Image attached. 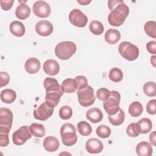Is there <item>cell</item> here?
Masks as SVG:
<instances>
[{
	"mask_svg": "<svg viewBox=\"0 0 156 156\" xmlns=\"http://www.w3.org/2000/svg\"><path fill=\"white\" fill-rule=\"evenodd\" d=\"M108 7L111 12L108 16L109 24L113 26L122 25L129 13V8L122 0H109Z\"/></svg>",
	"mask_w": 156,
	"mask_h": 156,
	"instance_id": "6da1fadb",
	"label": "cell"
},
{
	"mask_svg": "<svg viewBox=\"0 0 156 156\" xmlns=\"http://www.w3.org/2000/svg\"><path fill=\"white\" fill-rule=\"evenodd\" d=\"M43 84L46 90L45 101L54 107H56L64 93L62 85L55 79L52 77H46Z\"/></svg>",
	"mask_w": 156,
	"mask_h": 156,
	"instance_id": "7a4b0ae2",
	"label": "cell"
},
{
	"mask_svg": "<svg viewBox=\"0 0 156 156\" xmlns=\"http://www.w3.org/2000/svg\"><path fill=\"white\" fill-rule=\"evenodd\" d=\"M76 45L70 41H62L57 44L55 48L56 56L62 60L69 59L76 52Z\"/></svg>",
	"mask_w": 156,
	"mask_h": 156,
	"instance_id": "3957f363",
	"label": "cell"
},
{
	"mask_svg": "<svg viewBox=\"0 0 156 156\" xmlns=\"http://www.w3.org/2000/svg\"><path fill=\"white\" fill-rule=\"evenodd\" d=\"M62 141L64 145L71 146L75 144L77 140L76 129L71 123H65L60 129Z\"/></svg>",
	"mask_w": 156,
	"mask_h": 156,
	"instance_id": "277c9868",
	"label": "cell"
},
{
	"mask_svg": "<svg viewBox=\"0 0 156 156\" xmlns=\"http://www.w3.org/2000/svg\"><path fill=\"white\" fill-rule=\"evenodd\" d=\"M121 96L118 91L113 90L110 91L109 97L104 101L103 107L108 115H115L119 110Z\"/></svg>",
	"mask_w": 156,
	"mask_h": 156,
	"instance_id": "5b68a950",
	"label": "cell"
},
{
	"mask_svg": "<svg viewBox=\"0 0 156 156\" xmlns=\"http://www.w3.org/2000/svg\"><path fill=\"white\" fill-rule=\"evenodd\" d=\"M118 51L120 55L129 61L136 60L139 55L138 48L129 41L121 43L118 46Z\"/></svg>",
	"mask_w": 156,
	"mask_h": 156,
	"instance_id": "8992f818",
	"label": "cell"
},
{
	"mask_svg": "<svg viewBox=\"0 0 156 156\" xmlns=\"http://www.w3.org/2000/svg\"><path fill=\"white\" fill-rule=\"evenodd\" d=\"M77 95L79 104L83 107L93 105L96 99L94 90L88 85L82 89L77 90Z\"/></svg>",
	"mask_w": 156,
	"mask_h": 156,
	"instance_id": "52a82bcc",
	"label": "cell"
},
{
	"mask_svg": "<svg viewBox=\"0 0 156 156\" xmlns=\"http://www.w3.org/2000/svg\"><path fill=\"white\" fill-rule=\"evenodd\" d=\"M13 119V113L10 109L4 107L0 108V133H9Z\"/></svg>",
	"mask_w": 156,
	"mask_h": 156,
	"instance_id": "ba28073f",
	"label": "cell"
},
{
	"mask_svg": "<svg viewBox=\"0 0 156 156\" xmlns=\"http://www.w3.org/2000/svg\"><path fill=\"white\" fill-rule=\"evenodd\" d=\"M54 106H52L49 102L45 101L39 105L37 108L34 110V116L37 119L46 121L52 116L54 112Z\"/></svg>",
	"mask_w": 156,
	"mask_h": 156,
	"instance_id": "9c48e42d",
	"label": "cell"
},
{
	"mask_svg": "<svg viewBox=\"0 0 156 156\" xmlns=\"http://www.w3.org/2000/svg\"><path fill=\"white\" fill-rule=\"evenodd\" d=\"M32 135L29 127L27 126H23L13 133V143L15 145L21 146L24 144L29 139H30Z\"/></svg>",
	"mask_w": 156,
	"mask_h": 156,
	"instance_id": "30bf717a",
	"label": "cell"
},
{
	"mask_svg": "<svg viewBox=\"0 0 156 156\" xmlns=\"http://www.w3.org/2000/svg\"><path fill=\"white\" fill-rule=\"evenodd\" d=\"M69 20L74 26L79 27H83L87 24L88 18L80 10L75 9L70 12Z\"/></svg>",
	"mask_w": 156,
	"mask_h": 156,
	"instance_id": "8fae6325",
	"label": "cell"
},
{
	"mask_svg": "<svg viewBox=\"0 0 156 156\" xmlns=\"http://www.w3.org/2000/svg\"><path fill=\"white\" fill-rule=\"evenodd\" d=\"M32 10L34 13L40 18L49 16L51 11L49 4L44 1H36L32 6Z\"/></svg>",
	"mask_w": 156,
	"mask_h": 156,
	"instance_id": "7c38bea8",
	"label": "cell"
},
{
	"mask_svg": "<svg viewBox=\"0 0 156 156\" xmlns=\"http://www.w3.org/2000/svg\"><path fill=\"white\" fill-rule=\"evenodd\" d=\"M35 30L38 35L43 37H47L52 33L53 26L49 21L43 20L39 21L36 24Z\"/></svg>",
	"mask_w": 156,
	"mask_h": 156,
	"instance_id": "4fadbf2b",
	"label": "cell"
},
{
	"mask_svg": "<svg viewBox=\"0 0 156 156\" xmlns=\"http://www.w3.org/2000/svg\"><path fill=\"white\" fill-rule=\"evenodd\" d=\"M104 146L101 140L97 138H90L86 142L85 149L90 154H98L102 151Z\"/></svg>",
	"mask_w": 156,
	"mask_h": 156,
	"instance_id": "5bb4252c",
	"label": "cell"
},
{
	"mask_svg": "<svg viewBox=\"0 0 156 156\" xmlns=\"http://www.w3.org/2000/svg\"><path fill=\"white\" fill-rule=\"evenodd\" d=\"M43 70L47 74L51 76L57 75L60 71V65L58 63L52 59H49L43 63Z\"/></svg>",
	"mask_w": 156,
	"mask_h": 156,
	"instance_id": "9a60e30c",
	"label": "cell"
},
{
	"mask_svg": "<svg viewBox=\"0 0 156 156\" xmlns=\"http://www.w3.org/2000/svg\"><path fill=\"white\" fill-rule=\"evenodd\" d=\"M59 141L57 138L53 136H49L44 138L43 146L48 152H55L59 147Z\"/></svg>",
	"mask_w": 156,
	"mask_h": 156,
	"instance_id": "2e32d148",
	"label": "cell"
},
{
	"mask_svg": "<svg viewBox=\"0 0 156 156\" xmlns=\"http://www.w3.org/2000/svg\"><path fill=\"white\" fill-rule=\"evenodd\" d=\"M87 118L93 123H98L103 119L102 111L96 107L88 109L86 113Z\"/></svg>",
	"mask_w": 156,
	"mask_h": 156,
	"instance_id": "e0dca14e",
	"label": "cell"
},
{
	"mask_svg": "<svg viewBox=\"0 0 156 156\" xmlns=\"http://www.w3.org/2000/svg\"><path fill=\"white\" fill-rule=\"evenodd\" d=\"M40 66L41 65L40 61L35 57L28 58L26 60L24 65L26 71L31 74L37 73L40 70Z\"/></svg>",
	"mask_w": 156,
	"mask_h": 156,
	"instance_id": "ac0fdd59",
	"label": "cell"
},
{
	"mask_svg": "<svg viewBox=\"0 0 156 156\" xmlns=\"http://www.w3.org/2000/svg\"><path fill=\"white\" fill-rule=\"evenodd\" d=\"M135 150L138 156H151L152 154V147L151 144L147 141L139 143Z\"/></svg>",
	"mask_w": 156,
	"mask_h": 156,
	"instance_id": "d6986e66",
	"label": "cell"
},
{
	"mask_svg": "<svg viewBox=\"0 0 156 156\" xmlns=\"http://www.w3.org/2000/svg\"><path fill=\"white\" fill-rule=\"evenodd\" d=\"M10 30L15 36L20 37L24 35L25 27L21 22L13 21L10 24Z\"/></svg>",
	"mask_w": 156,
	"mask_h": 156,
	"instance_id": "ffe728a7",
	"label": "cell"
},
{
	"mask_svg": "<svg viewBox=\"0 0 156 156\" xmlns=\"http://www.w3.org/2000/svg\"><path fill=\"white\" fill-rule=\"evenodd\" d=\"M121 38L120 32L116 29H109L105 34V40L109 44H114Z\"/></svg>",
	"mask_w": 156,
	"mask_h": 156,
	"instance_id": "44dd1931",
	"label": "cell"
},
{
	"mask_svg": "<svg viewBox=\"0 0 156 156\" xmlns=\"http://www.w3.org/2000/svg\"><path fill=\"white\" fill-rule=\"evenodd\" d=\"M30 14V7L25 4H21L16 9L15 15L20 20H26L27 18Z\"/></svg>",
	"mask_w": 156,
	"mask_h": 156,
	"instance_id": "7402d4cb",
	"label": "cell"
},
{
	"mask_svg": "<svg viewBox=\"0 0 156 156\" xmlns=\"http://www.w3.org/2000/svg\"><path fill=\"white\" fill-rule=\"evenodd\" d=\"M16 98V94L15 91L11 89H5L1 93V99L6 104L13 102Z\"/></svg>",
	"mask_w": 156,
	"mask_h": 156,
	"instance_id": "603a6c76",
	"label": "cell"
},
{
	"mask_svg": "<svg viewBox=\"0 0 156 156\" xmlns=\"http://www.w3.org/2000/svg\"><path fill=\"white\" fill-rule=\"evenodd\" d=\"M62 87L64 92L67 93H74L77 88L76 80L71 78H68L64 80L62 83Z\"/></svg>",
	"mask_w": 156,
	"mask_h": 156,
	"instance_id": "cb8c5ba5",
	"label": "cell"
},
{
	"mask_svg": "<svg viewBox=\"0 0 156 156\" xmlns=\"http://www.w3.org/2000/svg\"><path fill=\"white\" fill-rule=\"evenodd\" d=\"M109 122L113 126H119L124 121L125 113L123 110L119 108V111L113 115H108Z\"/></svg>",
	"mask_w": 156,
	"mask_h": 156,
	"instance_id": "d4e9b609",
	"label": "cell"
},
{
	"mask_svg": "<svg viewBox=\"0 0 156 156\" xmlns=\"http://www.w3.org/2000/svg\"><path fill=\"white\" fill-rule=\"evenodd\" d=\"M30 132L35 137L41 138L45 135V129L43 124L34 122L29 127Z\"/></svg>",
	"mask_w": 156,
	"mask_h": 156,
	"instance_id": "484cf974",
	"label": "cell"
},
{
	"mask_svg": "<svg viewBox=\"0 0 156 156\" xmlns=\"http://www.w3.org/2000/svg\"><path fill=\"white\" fill-rule=\"evenodd\" d=\"M143 111V105L138 101H134L129 105V113L132 117H138L140 116L142 114Z\"/></svg>",
	"mask_w": 156,
	"mask_h": 156,
	"instance_id": "4316f807",
	"label": "cell"
},
{
	"mask_svg": "<svg viewBox=\"0 0 156 156\" xmlns=\"http://www.w3.org/2000/svg\"><path fill=\"white\" fill-rule=\"evenodd\" d=\"M137 124L140 127V133H149L152 128V121L151 119L147 118H144L140 119Z\"/></svg>",
	"mask_w": 156,
	"mask_h": 156,
	"instance_id": "83f0119b",
	"label": "cell"
},
{
	"mask_svg": "<svg viewBox=\"0 0 156 156\" xmlns=\"http://www.w3.org/2000/svg\"><path fill=\"white\" fill-rule=\"evenodd\" d=\"M89 29L93 34L99 35L102 34L104 30L103 24L99 21L93 20L89 24Z\"/></svg>",
	"mask_w": 156,
	"mask_h": 156,
	"instance_id": "f1b7e54d",
	"label": "cell"
},
{
	"mask_svg": "<svg viewBox=\"0 0 156 156\" xmlns=\"http://www.w3.org/2000/svg\"><path fill=\"white\" fill-rule=\"evenodd\" d=\"M77 130L79 133L82 136H88L91 133L92 128L91 126L86 121H80L77 125Z\"/></svg>",
	"mask_w": 156,
	"mask_h": 156,
	"instance_id": "f546056e",
	"label": "cell"
},
{
	"mask_svg": "<svg viewBox=\"0 0 156 156\" xmlns=\"http://www.w3.org/2000/svg\"><path fill=\"white\" fill-rule=\"evenodd\" d=\"M108 77L112 81L114 82H119L123 79L122 71L118 68H113L109 72Z\"/></svg>",
	"mask_w": 156,
	"mask_h": 156,
	"instance_id": "4dcf8cb0",
	"label": "cell"
},
{
	"mask_svg": "<svg viewBox=\"0 0 156 156\" xmlns=\"http://www.w3.org/2000/svg\"><path fill=\"white\" fill-rule=\"evenodd\" d=\"M144 31L146 34L154 38H156V22L154 21H149L146 22L144 26Z\"/></svg>",
	"mask_w": 156,
	"mask_h": 156,
	"instance_id": "1f68e13d",
	"label": "cell"
},
{
	"mask_svg": "<svg viewBox=\"0 0 156 156\" xmlns=\"http://www.w3.org/2000/svg\"><path fill=\"white\" fill-rule=\"evenodd\" d=\"M143 91L146 95L154 97L156 95V84L154 82H147L143 85Z\"/></svg>",
	"mask_w": 156,
	"mask_h": 156,
	"instance_id": "d6a6232c",
	"label": "cell"
},
{
	"mask_svg": "<svg viewBox=\"0 0 156 156\" xmlns=\"http://www.w3.org/2000/svg\"><path fill=\"white\" fill-rule=\"evenodd\" d=\"M110 128L106 125H101L96 129V132L98 136L102 138H108L111 134Z\"/></svg>",
	"mask_w": 156,
	"mask_h": 156,
	"instance_id": "836d02e7",
	"label": "cell"
},
{
	"mask_svg": "<svg viewBox=\"0 0 156 156\" xmlns=\"http://www.w3.org/2000/svg\"><path fill=\"white\" fill-rule=\"evenodd\" d=\"M127 134L130 137H136L141 133L140 127L137 123H131L130 124L126 129Z\"/></svg>",
	"mask_w": 156,
	"mask_h": 156,
	"instance_id": "e575fe53",
	"label": "cell"
},
{
	"mask_svg": "<svg viewBox=\"0 0 156 156\" xmlns=\"http://www.w3.org/2000/svg\"><path fill=\"white\" fill-rule=\"evenodd\" d=\"M73 115V110L68 105L63 106L59 110V116L62 119H68Z\"/></svg>",
	"mask_w": 156,
	"mask_h": 156,
	"instance_id": "d590c367",
	"label": "cell"
},
{
	"mask_svg": "<svg viewBox=\"0 0 156 156\" xmlns=\"http://www.w3.org/2000/svg\"><path fill=\"white\" fill-rule=\"evenodd\" d=\"M110 91L106 88H101L96 91V97L98 99L105 101L110 96Z\"/></svg>",
	"mask_w": 156,
	"mask_h": 156,
	"instance_id": "8d00e7d4",
	"label": "cell"
},
{
	"mask_svg": "<svg viewBox=\"0 0 156 156\" xmlns=\"http://www.w3.org/2000/svg\"><path fill=\"white\" fill-rule=\"evenodd\" d=\"M77 83V90L82 89L85 87H86L88 85V80L86 77L83 76H76L74 79Z\"/></svg>",
	"mask_w": 156,
	"mask_h": 156,
	"instance_id": "74e56055",
	"label": "cell"
},
{
	"mask_svg": "<svg viewBox=\"0 0 156 156\" xmlns=\"http://www.w3.org/2000/svg\"><path fill=\"white\" fill-rule=\"evenodd\" d=\"M156 100L152 99L149 101L146 105L147 112L150 115H155L156 113Z\"/></svg>",
	"mask_w": 156,
	"mask_h": 156,
	"instance_id": "f35d334b",
	"label": "cell"
},
{
	"mask_svg": "<svg viewBox=\"0 0 156 156\" xmlns=\"http://www.w3.org/2000/svg\"><path fill=\"white\" fill-rule=\"evenodd\" d=\"M1 76V82H0V87H2L7 85L10 80V76L6 72L1 71L0 73Z\"/></svg>",
	"mask_w": 156,
	"mask_h": 156,
	"instance_id": "ab89813d",
	"label": "cell"
},
{
	"mask_svg": "<svg viewBox=\"0 0 156 156\" xmlns=\"http://www.w3.org/2000/svg\"><path fill=\"white\" fill-rule=\"evenodd\" d=\"M9 143V133H0V146L1 147H5Z\"/></svg>",
	"mask_w": 156,
	"mask_h": 156,
	"instance_id": "60d3db41",
	"label": "cell"
},
{
	"mask_svg": "<svg viewBox=\"0 0 156 156\" xmlns=\"http://www.w3.org/2000/svg\"><path fill=\"white\" fill-rule=\"evenodd\" d=\"M146 49L149 52L152 54H156V41H151L146 44Z\"/></svg>",
	"mask_w": 156,
	"mask_h": 156,
	"instance_id": "b9f144b4",
	"label": "cell"
},
{
	"mask_svg": "<svg viewBox=\"0 0 156 156\" xmlns=\"http://www.w3.org/2000/svg\"><path fill=\"white\" fill-rule=\"evenodd\" d=\"M1 6L2 7V9L4 10H10L12 5H13V4L14 2V1L12 0V1H2L1 0Z\"/></svg>",
	"mask_w": 156,
	"mask_h": 156,
	"instance_id": "7bdbcfd3",
	"label": "cell"
},
{
	"mask_svg": "<svg viewBox=\"0 0 156 156\" xmlns=\"http://www.w3.org/2000/svg\"><path fill=\"white\" fill-rule=\"evenodd\" d=\"M155 138H156V135H155V131L152 132L150 135H149V141L151 142V143L154 145L155 146L156 145V141H155Z\"/></svg>",
	"mask_w": 156,
	"mask_h": 156,
	"instance_id": "ee69618b",
	"label": "cell"
},
{
	"mask_svg": "<svg viewBox=\"0 0 156 156\" xmlns=\"http://www.w3.org/2000/svg\"><path fill=\"white\" fill-rule=\"evenodd\" d=\"M77 2L80 3V4H82V5H87V4H89V3H90V2H91V1H77Z\"/></svg>",
	"mask_w": 156,
	"mask_h": 156,
	"instance_id": "f6af8a7d",
	"label": "cell"
},
{
	"mask_svg": "<svg viewBox=\"0 0 156 156\" xmlns=\"http://www.w3.org/2000/svg\"><path fill=\"white\" fill-rule=\"evenodd\" d=\"M155 58H156L155 55H153L152 57H151V62L154 67H155Z\"/></svg>",
	"mask_w": 156,
	"mask_h": 156,
	"instance_id": "bcb514c9",
	"label": "cell"
}]
</instances>
